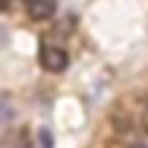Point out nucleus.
<instances>
[{
	"label": "nucleus",
	"mask_w": 148,
	"mask_h": 148,
	"mask_svg": "<svg viewBox=\"0 0 148 148\" xmlns=\"http://www.w3.org/2000/svg\"><path fill=\"white\" fill-rule=\"evenodd\" d=\"M38 61H41L44 70H49V73H61V70H67L70 55H67V49L58 47V44H44L41 52H38Z\"/></svg>",
	"instance_id": "f257e3e1"
},
{
	"label": "nucleus",
	"mask_w": 148,
	"mask_h": 148,
	"mask_svg": "<svg viewBox=\"0 0 148 148\" xmlns=\"http://www.w3.org/2000/svg\"><path fill=\"white\" fill-rule=\"evenodd\" d=\"M26 15L32 21H49L55 15V0H26Z\"/></svg>",
	"instance_id": "f03ea898"
},
{
	"label": "nucleus",
	"mask_w": 148,
	"mask_h": 148,
	"mask_svg": "<svg viewBox=\"0 0 148 148\" xmlns=\"http://www.w3.org/2000/svg\"><path fill=\"white\" fill-rule=\"evenodd\" d=\"M35 142H38V148H52V134H49L47 128H41V131H38V139H35Z\"/></svg>",
	"instance_id": "7ed1b4c3"
},
{
	"label": "nucleus",
	"mask_w": 148,
	"mask_h": 148,
	"mask_svg": "<svg viewBox=\"0 0 148 148\" xmlns=\"http://www.w3.org/2000/svg\"><path fill=\"white\" fill-rule=\"evenodd\" d=\"M139 125H142V128L148 131V96H145V99L139 102Z\"/></svg>",
	"instance_id": "20e7f679"
},
{
	"label": "nucleus",
	"mask_w": 148,
	"mask_h": 148,
	"mask_svg": "<svg viewBox=\"0 0 148 148\" xmlns=\"http://www.w3.org/2000/svg\"><path fill=\"white\" fill-rule=\"evenodd\" d=\"M9 116V110H6V99H0V122H3Z\"/></svg>",
	"instance_id": "39448f33"
},
{
	"label": "nucleus",
	"mask_w": 148,
	"mask_h": 148,
	"mask_svg": "<svg viewBox=\"0 0 148 148\" xmlns=\"http://www.w3.org/2000/svg\"><path fill=\"white\" fill-rule=\"evenodd\" d=\"M9 6H12V0H0V12H6Z\"/></svg>",
	"instance_id": "423d86ee"
},
{
	"label": "nucleus",
	"mask_w": 148,
	"mask_h": 148,
	"mask_svg": "<svg viewBox=\"0 0 148 148\" xmlns=\"http://www.w3.org/2000/svg\"><path fill=\"white\" fill-rule=\"evenodd\" d=\"M139 148H145V145H139Z\"/></svg>",
	"instance_id": "0eeeda50"
}]
</instances>
